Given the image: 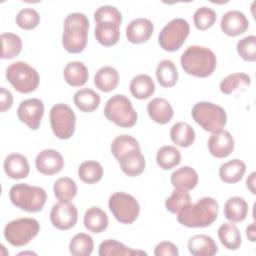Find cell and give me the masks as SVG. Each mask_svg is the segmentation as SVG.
Listing matches in <instances>:
<instances>
[{
	"mask_svg": "<svg viewBox=\"0 0 256 256\" xmlns=\"http://www.w3.org/2000/svg\"><path fill=\"white\" fill-rule=\"evenodd\" d=\"M155 256H178L179 251L177 246L169 241H163L156 245L154 249Z\"/></svg>",
	"mask_w": 256,
	"mask_h": 256,
	"instance_id": "7dc6e473",
	"label": "cell"
},
{
	"mask_svg": "<svg viewBox=\"0 0 256 256\" xmlns=\"http://www.w3.org/2000/svg\"><path fill=\"white\" fill-rule=\"evenodd\" d=\"M156 161L160 168L163 170H169L180 163L181 154L176 147L172 145H165L157 151Z\"/></svg>",
	"mask_w": 256,
	"mask_h": 256,
	"instance_id": "d590c367",
	"label": "cell"
},
{
	"mask_svg": "<svg viewBox=\"0 0 256 256\" xmlns=\"http://www.w3.org/2000/svg\"><path fill=\"white\" fill-rule=\"evenodd\" d=\"M108 216L106 212L97 206L86 210L84 215V226L92 233H101L108 227Z\"/></svg>",
	"mask_w": 256,
	"mask_h": 256,
	"instance_id": "7402d4cb",
	"label": "cell"
},
{
	"mask_svg": "<svg viewBox=\"0 0 256 256\" xmlns=\"http://www.w3.org/2000/svg\"><path fill=\"white\" fill-rule=\"evenodd\" d=\"M218 209V203L214 198L203 197L177 214V220L189 228L207 227L217 219Z\"/></svg>",
	"mask_w": 256,
	"mask_h": 256,
	"instance_id": "7a4b0ae2",
	"label": "cell"
},
{
	"mask_svg": "<svg viewBox=\"0 0 256 256\" xmlns=\"http://www.w3.org/2000/svg\"><path fill=\"white\" fill-rule=\"evenodd\" d=\"M78 176L84 183L94 184L101 180L103 176V168L97 161H84L78 168Z\"/></svg>",
	"mask_w": 256,
	"mask_h": 256,
	"instance_id": "74e56055",
	"label": "cell"
},
{
	"mask_svg": "<svg viewBox=\"0 0 256 256\" xmlns=\"http://www.w3.org/2000/svg\"><path fill=\"white\" fill-rule=\"evenodd\" d=\"M108 206L115 219L122 224L133 223L140 213L136 198L125 192L113 193L109 198Z\"/></svg>",
	"mask_w": 256,
	"mask_h": 256,
	"instance_id": "8fae6325",
	"label": "cell"
},
{
	"mask_svg": "<svg viewBox=\"0 0 256 256\" xmlns=\"http://www.w3.org/2000/svg\"><path fill=\"white\" fill-rule=\"evenodd\" d=\"M236 49L243 60L254 62L256 60V37L254 35H249L240 39Z\"/></svg>",
	"mask_w": 256,
	"mask_h": 256,
	"instance_id": "bcb514c9",
	"label": "cell"
},
{
	"mask_svg": "<svg viewBox=\"0 0 256 256\" xmlns=\"http://www.w3.org/2000/svg\"><path fill=\"white\" fill-rule=\"evenodd\" d=\"M218 238L221 244L229 250H237L241 245V234L238 227L232 223H223L218 228Z\"/></svg>",
	"mask_w": 256,
	"mask_h": 256,
	"instance_id": "d6a6232c",
	"label": "cell"
},
{
	"mask_svg": "<svg viewBox=\"0 0 256 256\" xmlns=\"http://www.w3.org/2000/svg\"><path fill=\"white\" fill-rule=\"evenodd\" d=\"M89 20L85 14L74 12L64 20V32L62 35L63 48L69 53H80L87 45Z\"/></svg>",
	"mask_w": 256,
	"mask_h": 256,
	"instance_id": "3957f363",
	"label": "cell"
},
{
	"mask_svg": "<svg viewBox=\"0 0 256 256\" xmlns=\"http://www.w3.org/2000/svg\"><path fill=\"white\" fill-rule=\"evenodd\" d=\"M198 183V174L190 166H183L171 174V184L174 188L186 191L192 190Z\"/></svg>",
	"mask_w": 256,
	"mask_h": 256,
	"instance_id": "cb8c5ba5",
	"label": "cell"
},
{
	"mask_svg": "<svg viewBox=\"0 0 256 256\" xmlns=\"http://www.w3.org/2000/svg\"><path fill=\"white\" fill-rule=\"evenodd\" d=\"M149 117L158 124H166L173 117V108L165 98H154L147 105Z\"/></svg>",
	"mask_w": 256,
	"mask_h": 256,
	"instance_id": "ffe728a7",
	"label": "cell"
},
{
	"mask_svg": "<svg viewBox=\"0 0 256 256\" xmlns=\"http://www.w3.org/2000/svg\"><path fill=\"white\" fill-rule=\"evenodd\" d=\"M99 255L100 256H113V255L132 256V255H147V253L141 250H134L130 247H127L123 243L115 239H107L100 244Z\"/></svg>",
	"mask_w": 256,
	"mask_h": 256,
	"instance_id": "836d02e7",
	"label": "cell"
},
{
	"mask_svg": "<svg viewBox=\"0 0 256 256\" xmlns=\"http://www.w3.org/2000/svg\"><path fill=\"white\" fill-rule=\"evenodd\" d=\"M249 27V21L245 14L238 10L226 12L221 19L220 28L228 36H238L243 34Z\"/></svg>",
	"mask_w": 256,
	"mask_h": 256,
	"instance_id": "2e32d148",
	"label": "cell"
},
{
	"mask_svg": "<svg viewBox=\"0 0 256 256\" xmlns=\"http://www.w3.org/2000/svg\"><path fill=\"white\" fill-rule=\"evenodd\" d=\"M78 220V211L70 202H58L53 205L50 212L52 225L59 230H68L75 226Z\"/></svg>",
	"mask_w": 256,
	"mask_h": 256,
	"instance_id": "4fadbf2b",
	"label": "cell"
},
{
	"mask_svg": "<svg viewBox=\"0 0 256 256\" xmlns=\"http://www.w3.org/2000/svg\"><path fill=\"white\" fill-rule=\"evenodd\" d=\"M130 92L136 99L145 100L154 94L155 84L149 75L139 74L131 80Z\"/></svg>",
	"mask_w": 256,
	"mask_h": 256,
	"instance_id": "f546056e",
	"label": "cell"
},
{
	"mask_svg": "<svg viewBox=\"0 0 256 256\" xmlns=\"http://www.w3.org/2000/svg\"><path fill=\"white\" fill-rule=\"evenodd\" d=\"M104 115L109 121L123 128H130L137 122V113L130 99L122 94H116L106 102Z\"/></svg>",
	"mask_w": 256,
	"mask_h": 256,
	"instance_id": "8992f818",
	"label": "cell"
},
{
	"mask_svg": "<svg viewBox=\"0 0 256 256\" xmlns=\"http://www.w3.org/2000/svg\"><path fill=\"white\" fill-rule=\"evenodd\" d=\"M246 235L248 239L251 242H254L256 239V233H255V223H251L247 228H246Z\"/></svg>",
	"mask_w": 256,
	"mask_h": 256,
	"instance_id": "f907efd6",
	"label": "cell"
},
{
	"mask_svg": "<svg viewBox=\"0 0 256 256\" xmlns=\"http://www.w3.org/2000/svg\"><path fill=\"white\" fill-rule=\"evenodd\" d=\"M156 77L162 87H173L178 80V71L176 65L171 60H162L156 68Z\"/></svg>",
	"mask_w": 256,
	"mask_h": 256,
	"instance_id": "e575fe53",
	"label": "cell"
},
{
	"mask_svg": "<svg viewBox=\"0 0 256 256\" xmlns=\"http://www.w3.org/2000/svg\"><path fill=\"white\" fill-rule=\"evenodd\" d=\"M50 125L54 135L59 139H69L73 136L76 125V115L72 108L64 103H58L50 109Z\"/></svg>",
	"mask_w": 256,
	"mask_h": 256,
	"instance_id": "30bf717a",
	"label": "cell"
},
{
	"mask_svg": "<svg viewBox=\"0 0 256 256\" xmlns=\"http://www.w3.org/2000/svg\"><path fill=\"white\" fill-rule=\"evenodd\" d=\"M208 149L212 156L225 158L234 150V139L229 131L220 130L212 133L208 139Z\"/></svg>",
	"mask_w": 256,
	"mask_h": 256,
	"instance_id": "9a60e30c",
	"label": "cell"
},
{
	"mask_svg": "<svg viewBox=\"0 0 256 256\" xmlns=\"http://www.w3.org/2000/svg\"><path fill=\"white\" fill-rule=\"evenodd\" d=\"M189 32V23L183 18H175L162 28L158 35V43L165 51H177L186 41Z\"/></svg>",
	"mask_w": 256,
	"mask_h": 256,
	"instance_id": "9c48e42d",
	"label": "cell"
},
{
	"mask_svg": "<svg viewBox=\"0 0 256 256\" xmlns=\"http://www.w3.org/2000/svg\"><path fill=\"white\" fill-rule=\"evenodd\" d=\"M132 150H140L139 142L130 135L117 136L111 143V152L118 160L125 153Z\"/></svg>",
	"mask_w": 256,
	"mask_h": 256,
	"instance_id": "b9f144b4",
	"label": "cell"
},
{
	"mask_svg": "<svg viewBox=\"0 0 256 256\" xmlns=\"http://www.w3.org/2000/svg\"><path fill=\"white\" fill-rule=\"evenodd\" d=\"M9 198L17 208L29 213H36L43 209L47 194L41 187L18 183L10 188Z\"/></svg>",
	"mask_w": 256,
	"mask_h": 256,
	"instance_id": "277c9868",
	"label": "cell"
},
{
	"mask_svg": "<svg viewBox=\"0 0 256 256\" xmlns=\"http://www.w3.org/2000/svg\"><path fill=\"white\" fill-rule=\"evenodd\" d=\"M40 231V224L34 218H18L8 222L4 228V237L12 246L28 244Z\"/></svg>",
	"mask_w": 256,
	"mask_h": 256,
	"instance_id": "ba28073f",
	"label": "cell"
},
{
	"mask_svg": "<svg viewBox=\"0 0 256 256\" xmlns=\"http://www.w3.org/2000/svg\"><path fill=\"white\" fill-rule=\"evenodd\" d=\"M2 40V59H12L18 56L22 50V40L14 33L1 34Z\"/></svg>",
	"mask_w": 256,
	"mask_h": 256,
	"instance_id": "60d3db41",
	"label": "cell"
},
{
	"mask_svg": "<svg viewBox=\"0 0 256 256\" xmlns=\"http://www.w3.org/2000/svg\"><path fill=\"white\" fill-rule=\"evenodd\" d=\"M180 63L182 69L187 74L205 78L214 72L217 65V59L214 52L209 48L192 45L182 53Z\"/></svg>",
	"mask_w": 256,
	"mask_h": 256,
	"instance_id": "6da1fadb",
	"label": "cell"
},
{
	"mask_svg": "<svg viewBox=\"0 0 256 256\" xmlns=\"http://www.w3.org/2000/svg\"><path fill=\"white\" fill-rule=\"evenodd\" d=\"M94 19L96 23L109 22V23H113L120 26L122 22V14L116 7L104 5V6H100L95 11Z\"/></svg>",
	"mask_w": 256,
	"mask_h": 256,
	"instance_id": "ee69618b",
	"label": "cell"
},
{
	"mask_svg": "<svg viewBox=\"0 0 256 256\" xmlns=\"http://www.w3.org/2000/svg\"><path fill=\"white\" fill-rule=\"evenodd\" d=\"M94 35L99 44L110 47L115 45L120 38L119 26L109 22L97 23L94 31Z\"/></svg>",
	"mask_w": 256,
	"mask_h": 256,
	"instance_id": "f1b7e54d",
	"label": "cell"
},
{
	"mask_svg": "<svg viewBox=\"0 0 256 256\" xmlns=\"http://www.w3.org/2000/svg\"><path fill=\"white\" fill-rule=\"evenodd\" d=\"M246 171L245 163L240 159H232L222 164L219 168L220 179L228 184L239 182Z\"/></svg>",
	"mask_w": 256,
	"mask_h": 256,
	"instance_id": "484cf974",
	"label": "cell"
},
{
	"mask_svg": "<svg viewBox=\"0 0 256 256\" xmlns=\"http://www.w3.org/2000/svg\"><path fill=\"white\" fill-rule=\"evenodd\" d=\"M4 171L12 179L26 178L30 172L27 158L20 153H12L4 160Z\"/></svg>",
	"mask_w": 256,
	"mask_h": 256,
	"instance_id": "ac0fdd59",
	"label": "cell"
},
{
	"mask_svg": "<svg viewBox=\"0 0 256 256\" xmlns=\"http://www.w3.org/2000/svg\"><path fill=\"white\" fill-rule=\"evenodd\" d=\"M43 115L44 104L37 98L23 100L17 109L18 119L22 123H25L31 130H37L40 127Z\"/></svg>",
	"mask_w": 256,
	"mask_h": 256,
	"instance_id": "7c38bea8",
	"label": "cell"
},
{
	"mask_svg": "<svg viewBox=\"0 0 256 256\" xmlns=\"http://www.w3.org/2000/svg\"><path fill=\"white\" fill-rule=\"evenodd\" d=\"M154 30L153 23L146 18H136L126 27V38L133 44H141L149 40Z\"/></svg>",
	"mask_w": 256,
	"mask_h": 256,
	"instance_id": "e0dca14e",
	"label": "cell"
},
{
	"mask_svg": "<svg viewBox=\"0 0 256 256\" xmlns=\"http://www.w3.org/2000/svg\"><path fill=\"white\" fill-rule=\"evenodd\" d=\"M251 78L246 73H232L220 82V91L226 95H230L236 92H243L250 85Z\"/></svg>",
	"mask_w": 256,
	"mask_h": 256,
	"instance_id": "4316f807",
	"label": "cell"
},
{
	"mask_svg": "<svg viewBox=\"0 0 256 256\" xmlns=\"http://www.w3.org/2000/svg\"><path fill=\"white\" fill-rule=\"evenodd\" d=\"M255 177H256V172H252L247 180H246V185H247V188L250 190V192L252 194H256V190H255Z\"/></svg>",
	"mask_w": 256,
	"mask_h": 256,
	"instance_id": "681fc988",
	"label": "cell"
},
{
	"mask_svg": "<svg viewBox=\"0 0 256 256\" xmlns=\"http://www.w3.org/2000/svg\"><path fill=\"white\" fill-rule=\"evenodd\" d=\"M118 161L121 170L130 177H135L142 174L146 165L145 158L141 153V150L129 151L122 155Z\"/></svg>",
	"mask_w": 256,
	"mask_h": 256,
	"instance_id": "d6986e66",
	"label": "cell"
},
{
	"mask_svg": "<svg viewBox=\"0 0 256 256\" xmlns=\"http://www.w3.org/2000/svg\"><path fill=\"white\" fill-rule=\"evenodd\" d=\"M217 19L216 12L212 8L208 7H200L198 8L193 16V21L195 27L198 30L205 31L213 26Z\"/></svg>",
	"mask_w": 256,
	"mask_h": 256,
	"instance_id": "7bdbcfd3",
	"label": "cell"
},
{
	"mask_svg": "<svg viewBox=\"0 0 256 256\" xmlns=\"http://www.w3.org/2000/svg\"><path fill=\"white\" fill-rule=\"evenodd\" d=\"M53 191L59 202H70L77 194V185L71 178L61 177L55 181Z\"/></svg>",
	"mask_w": 256,
	"mask_h": 256,
	"instance_id": "8d00e7d4",
	"label": "cell"
},
{
	"mask_svg": "<svg viewBox=\"0 0 256 256\" xmlns=\"http://www.w3.org/2000/svg\"><path fill=\"white\" fill-rule=\"evenodd\" d=\"M15 21L20 28L24 30H32L38 26L40 16L35 9L24 8L18 12Z\"/></svg>",
	"mask_w": 256,
	"mask_h": 256,
	"instance_id": "f6af8a7d",
	"label": "cell"
},
{
	"mask_svg": "<svg viewBox=\"0 0 256 256\" xmlns=\"http://www.w3.org/2000/svg\"><path fill=\"white\" fill-rule=\"evenodd\" d=\"M93 248V239L86 233L76 234L69 243V251L74 256H89Z\"/></svg>",
	"mask_w": 256,
	"mask_h": 256,
	"instance_id": "ab89813d",
	"label": "cell"
},
{
	"mask_svg": "<svg viewBox=\"0 0 256 256\" xmlns=\"http://www.w3.org/2000/svg\"><path fill=\"white\" fill-rule=\"evenodd\" d=\"M193 120L205 131L215 133L223 128L227 122V115L225 110L211 102H198L191 111Z\"/></svg>",
	"mask_w": 256,
	"mask_h": 256,
	"instance_id": "5b68a950",
	"label": "cell"
},
{
	"mask_svg": "<svg viewBox=\"0 0 256 256\" xmlns=\"http://www.w3.org/2000/svg\"><path fill=\"white\" fill-rule=\"evenodd\" d=\"M35 166L36 169L44 175H54L63 169L64 159L58 151L45 149L37 154Z\"/></svg>",
	"mask_w": 256,
	"mask_h": 256,
	"instance_id": "5bb4252c",
	"label": "cell"
},
{
	"mask_svg": "<svg viewBox=\"0 0 256 256\" xmlns=\"http://www.w3.org/2000/svg\"><path fill=\"white\" fill-rule=\"evenodd\" d=\"M188 250L193 256H213L217 253L218 247L212 237L197 234L189 239Z\"/></svg>",
	"mask_w": 256,
	"mask_h": 256,
	"instance_id": "44dd1931",
	"label": "cell"
},
{
	"mask_svg": "<svg viewBox=\"0 0 256 256\" xmlns=\"http://www.w3.org/2000/svg\"><path fill=\"white\" fill-rule=\"evenodd\" d=\"M73 101L79 110L85 113H91L98 108L100 104V95L92 89L83 88L74 94Z\"/></svg>",
	"mask_w": 256,
	"mask_h": 256,
	"instance_id": "4dcf8cb0",
	"label": "cell"
},
{
	"mask_svg": "<svg viewBox=\"0 0 256 256\" xmlns=\"http://www.w3.org/2000/svg\"><path fill=\"white\" fill-rule=\"evenodd\" d=\"M170 138L176 145L186 148L195 140L194 129L186 122H177L170 129Z\"/></svg>",
	"mask_w": 256,
	"mask_h": 256,
	"instance_id": "1f68e13d",
	"label": "cell"
},
{
	"mask_svg": "<svg viewBox=\"0 0 256 256\" xmlns=\"http://www.w3.org/2000/svg\"><path fill=\"white\" fill-rule=\"evenodd\" d=\"M13 104V95L12 93L4 87L0 88V105L1 111L5 112L12 107Z\"/></svg>",
	"mask_w": 256,
	"mask_h": 256,
	"instance_id": "c3c4849f",
	"label": "cell"
},
{
	"mask_svg": "<svg viewBox=\"0 0 256 256\" xmlns=\"http://www.w3.org/2000/svg\"><path fill=\"white\" fill-rule=\"evenodd\" d=\"M119 83V73L111 66L101 67L94 76V84L102 92L113 91Z\"/></svg>",
	"mask_w": 256,
	"mask_h": 256,
	"instance_id": "d4e9b609",
	"label": "cell"
},
{
	"mask_svg": "<svg viewBox=\"0 0 256 256\" xmlns=\"http://www.w3.org/2000/svg\"><path fill=\"white\" fill-rule=\"evenodd\" d=\"M8 82L20 93H31L39 85L40 77L36 69L26 62L17 61L6 69Z\"/></svg>",
	"mask_w": 256,
	"mask_h": 256,
	"instance_id": "52a82bcc",
	"label": "cell"
},
{
	"mask_svg": "<svg viewBox=\"0 0 256 256\" xmlns=\"http://www.w3.org/2000/svg\"><path fill=\"white\" fill-rule=\"evenodd\" d=\"M191 204V196L189 192L183 189L175 188L172 194L166 199L165 207L172 214H179Z\"/></svg>",
	"mask_w": 256,
	"mask_h": 256,
	"instance_id": "f35d334b",
	"label": "cell"
},
{
	"mask_svg": "<svg viewBox=\"0 0 256 256\" xmlns=\"http://www.w3.org/2000/svg\"><path fill=\"white\" fill-rule=\"evenodd\" d=\"M63 75L66 83L73 87L83 86L89 77L87 67L80 61L69 62L64 68Z\"/></svg>",
	"mask_w": 256,
	"mask_h": 256,
	"instance_id": "603a6c76",
	"label": "cell"
},
{
	"mask_svg": "<svg viewBox=\"0 0 256 256\" xmlns=\"http://www.w3.org/2000/svg\"><path fill=\"white\" fill-rule=\"evenodd\" d=\"M248 213V203L242 197L229 198L224 205V216L231 223L242 222Z\"/></svg>",
	"mask_w": 256,
	"mask_h": 256,
	"instance_id": "83f0119b",
	"label": "cell"
}]
</instances>
